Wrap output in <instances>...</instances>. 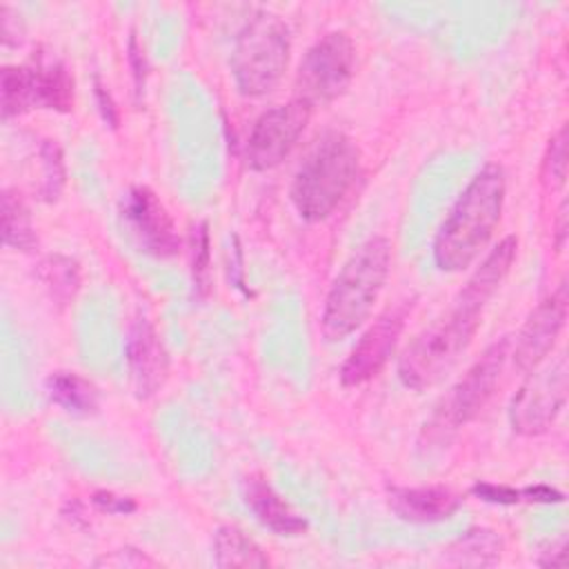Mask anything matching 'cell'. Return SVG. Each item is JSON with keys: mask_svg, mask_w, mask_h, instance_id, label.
<instances>
[{"mask_svg": "<svg viewBox=\"0 0 569 569\" xmlns=\"http://www.w3.org/2000/svg\"><path fill=\"white\" fill-rule=\"evenodd\" d=\"M516 236H507L496 249H491L485 262L458 291L451 309L418 333L416 340L402 351L398 360V378L405 387L416 391L427 389L456 365L473 340L487 302L509 273L516 260Z\"/></svg>", "mask_w": 569, "mask_h": 569, "instance_id": "1", "label": "cell"}, {"mask_svg": "<svg viewBox=\"0 0 569 569\" xmlns=\"http://www.w3.org/2000/svg\"><path fill=\"white\" fill-rule=\"evenodd\" d=\"M505 204V171L482 167L458 196L433 240V260L442 271L467 269L485 249L500 222Z\"/></svg>", "mask_w": 569, "mask_h": 569, "instance_id": "2", "label": "cell"}, {"mask_svg": "<svg viewBox=\"0 0 569 569\" xmlns=\"http://www.w3.org/2000/svg\"><path fill=\"white\" fill-rule=\"evenodd\" d=\"M391 267V242L382 236L362 242L336 276L322 309V336L345 340L371 316Z\"/></svg>", "mask_w": 569, "mask_h": 569, "instance_id": "3", "label": "cell"}, {"mask_svg": "<svg viewBox=\"0 0 569 569\" xmlns=\"http://www.w3.org/2000/svg\"><path fill=\"white\" fill-rule=\"evenodd\" d=\"M358 173L360 151L353 140L340 131L320 136L291 182L296 211L309 222L329 218L353 189Z\"/></svg>", "mask_w": 569, "mask_h": 569, "instance_id": "4", "label": "cell"}, {"mask_svg": "<svg viewBox=\"0 0 569 569\" xmlns=\"http://www.w3.org/2000/svg\"><path fill=\"white\" fill-rule=\"evenodd\" d=\"M291 51V33L282 18L269 11H258L240 31L231 71L236 87L247 98H260L280 82Z\"/></svg>", "mask_w": 569, "mask_h": 569, "instance_id": "5", "label": "cell"}, {"mask_svg": "<svg viewBox=\"0 0 569 569\" xmlns=\"http://www.w3.org/2000/svg\"><path fill=\"white\" fill-rule=\"evenodd\" d=\"M509 338H502L487 347L485 353L467 369V373L442 396L429 422H425L422 436L427 438V442H447L460 427H465L485 409L500 382L505 362L509 358Z\"/></svg>", "mask_w": 569, "mask_h": 569, "instance_id": "6", "label": "cell"}, {"mask_svg": "<svg viewBox=\"0 0 569 569\" xmlns=\"http://www.w3.org/2000/svg\"><path fill=\"white\" fill-rule=\"evenodd\" d=\"M356 49L345 31L322 36L305 53L296 76V98L309 107L327 104L345 93L351 82Z\"/></svg>", "mask_w": 569, "mask_h": 569, "instance_id": "7", "label": "cell"}, {"mask_svg": "<svg viewBox=\"0 0 569 569\" xmlns=\"http://www.w3.org/2000/svg\"><path fill=\"white\" fill-rule=\"evenodd\" d=\"M2 118L29 109L69 111L73 104V80L60 62H31L2 69Z\"/></svg>", "mask_w": 569, "mask_h": 569, "instance_id": "8", "label": "cell"}, {"mask_svg": "<svg viewBox=\"0 0 569 569\" xmlns=\"http://www.w3.org/2000/svg\"><path fill=\"white\" fill-rule=\"evenodd\" d=\"M531 371L533 373H529L509 407L511 427L520 436L545 433L565 407L569 389V367L565 353L542 369L536 367Z\"/></svg>", "mask_w": 569, "mask_h": 569, "instance_id": "9", "label": "cell"}, {"mask_svg": "<svg viewBox=\"0 0 569 569\" xmlns=\"http://www.w3.org/2000/svg\"><path fill=\"white\" fill-rule=\"evenodd\" d=\"M311 116V107L298 98L287 104H278L267 109L251 127L244 147L247 167L253 171H267L278 167L291 149L298 144L307 122Z\"/></svg>", "mask_w": 569, "mask_h": 569, "instance_id": "10", "label": "cell"}, {"mask_svg": "<svg viewBox=\"0 0 569 569\" xmlns=\"http://www.w3.org/2000/svg\"><path fill=\"white\" fill-rule=\"evenodd\" d=\"M567 302V282H560V287L527 316L509 351L518 371L527 373L547 360L565 327Z\"/></svg>", "mask_w": 569, "mask_h": 569, "instance_id": "11", "label": "cell"}, {"mask_svg": "<svg viewBox=\"0 0 569 569\" xmlns=\"http://www.w3.org/2000/svg\"><path fill=\"white\" fill-rule=\"evenodd\" d=\"M407 305H398L393 309H387L356 342L349 358L345 360L340 369V382L345 387H358L371 380L380 373V369L387 365L389 356L393 353L398 338L405 327L407 318Z\"/></svg>", "mask_w": 569, "mask_h": 569, "instance_id": "12", "label": "cell"}, {"mask_svg": "<svg viewBox=\"0 0 569 569\" xmlns=\"http://www.w3.org/2000/svg\"><path fill=\"white\" fill-rule=\"evenodd\" d=\"M122 216L138 244L153 258H171L180 238L167 207L147 187H133L122 200Z\"/></svg>", "mask_w": 569, "mask_h": 569, "instance_id": "13", "label": "cell"}, {"mask_svg": "<svg viewBox=\"0 0 569 569\" xmlns=\"http://www.w3.org/2000/svg\"><path fill=\"white\" fill-rule=\"evenodd\" d=\"M127 360L138 398L153 396L167 378L169 360L156 329L144 318L136 320L129 331Z\"/></svg>", "mask_w": 569, "mask_h": 569, "instance_id": "14", "label": "cell"}, {"mask_svg": "<svg viewBox=\"0 0 569 569\" xmlns=\"http://www.w3.org/2000/svg\"><path fill=\"white\" fill-rule=\"evenodd\" d=\"M389 507L398 518L425 525L449 518L460 507V498L445 487H393Z\"/></svg>", "mask_w": 569, "mask_h": 569, "instance_id": "15", "label": "cell"}, {"mask_svg": "<svg viewBox=\"0 0 569 569\" xmlns=\"http://www.w3.org/2000/svg\"><path fill=\"white\" fill-rule=\"evenodd\" d=\"M244 502L253 516L278 536H298L307 529V522L262 478H247Z\"/></svg>", "mask_w": 569, "mask_h": 569, "instance_id": "16", "label": "cell"}, {"mask_svg": "<svg viewBox=\"0 0 569 569\" xmlns=\"http://www.w3.org/2000/svg\"><path fill=\"white\" fill-rule=\"evenodd\" d=\"M49 398L69 413L89 416L98 409V389L73 371H56L47 378Z\"/></svg>", "mask_w": 569, "mask_h": 569, "instance_id": "17", "label": "cell"}, {"mask_svg": "<svg viewBox=\"0 0 569 569\" xmlns=\"http://www.w3.org/2000/svg\"><path fill=\"white\" fill-rule=\"evenodd\" d=\"M213 556L218 567H267L262 549L238 527L224 525L216 531Z\"/></svg>", "mask_w": 569, "mask_h": 569, "instance_id": "18", "label": "cell"}, {"mask_svg": "<svg viewBox=\"0 0 569 569\" xmlns=\"http://www.w3.org/2000/svg\"><path fill=\"white\" fill-rule=\"evenodd\" d=\"M502 540L491 529H471L447 549V562L485 567L500 560Z\"/></svg>", "mask_w": 569, "mask_h": 569, "instance_id": "19", "label": "cell"}, {"mask_svg": "<svg viewBox=\"0 0 569 569\" xmlns=\"http://www.w3.org/2000/svg\"><path fill=\"white\" fill-rule=\"evenodd\" d=\"M2 242L18 251H31L36 247L29 211L13 191L2 193Z\"/></svg>", "mask_w": 569, "mask_h": 569, "instance_id": "20", "label": "cell"}, {"mask_svg": "<svg viewBox=\"0 0 569 569\" xmlns=\"http://www.w3.org/2000/svg\"><path fill=\"white\" fill-rule=\"evenodd\" d=\"M40 278L44 280V284H49L53 289V296L67 300L73 298L78 282H80V273H78V264L69 258L62 256H51L40 264Z\"/></svg>", "mask_w": 569, "mask_h": 569, "instance_id": "21", "label": "cell"}, {"mask_svg": "<svg viewBox=\"0 0 569 569\" xmlns=\"http://www.w3.org/2000/svg\"><path fill=\"white\" fill-rule=\"evenodd\" d=\"M565 178H567V127H560L558 133L547 144L540 180L545 189L556 191L565 184Z\"/></svg>", "mask_w": 569, "mask_h": 569, "instance_id": "22", "label": "cell"}, {"mask_svg": "<svg viewBox=\"0 0 569 569\" xmlns=\"http://www.w3.org/2000/svg\"><path fill=\"white\" fill-rule=\"evenodd\" d=\"M209 271V233L207 224H198L193 229V278L198 284H204Z\"/></svg>", "mask_w": 569, "mask_h": 569, "instance_id": "23", "label": "cell"}, {"mask_svg": "<svg viewBox=\"0 0 569 569\" xmlns=\"http://www.w3.org/2000/svg\"><path fill=\"white\" fill-rule=\"evenodd\" d=\"M473 493L487 502H498V505H513L522 500L520 491L511 487H496V485H476Z\"/></svg>", "mask_w": 569, "mask_h": 569, "instance_id": "24", "label": "cell"}, {"mask_svg": "<svg viewBox=\"0 0 569 569\" xmlns=\"http://www.w3.org/2000/svg\"><path fill=\"white\" fill-rule=\"evenodd\" d=\"M96 565H109V567H144V565H156L151 558H147L144 553L136 551V549H120L113 551L111 556H104L100 560H96Z\"/></svg>", "mask_w": 569, "mask_h": 569, "instance_id": "25", "label": "cell"}, {"mask_svg": "<svg viewBox=\"0 0 569 569\" xmlns=\"http://www.w3.org/2000/svg\"><path fill=\"white\" fill-rule=\"evenodd\" d=\"M93 502L102 509V511H109V513H129L136 509V502L129 500V498H122V496H116L111 491H98L93 496Z\"/></svg>", "mask_w": 569, "mask_h": 569, "instance_id": "26", "label": "cell"}, {"mask_svg": "<svg viewBox=\"0 0 569 569\" xmlns=\"http://www.w3.org/2000/svg\"><path fill=\"white\" fill-rule=\"evenodd\" d=\"M522 500H533V502H562L565 496L551 487L545 485H536V487H527L520 491Z\"/></svg>", "mask_w": 569, "mask_h": 569, "instance_id": "27", "label": "cell"}, {"mask_svg": "<svg viewBox=\"0 0 569 569\" xmlns=\"http://www.w3.org/2000/svg\"><path fill=\"white\" fill-rule=\"evenodd\" d=\"M96 96H98V104H100V111H102L104 120H107L111 127H116V124H118L116 107H113V102H111L109 93H107V91L100 87V82H96Z\"/></svg>", "mask_w": 569, "mask_h": 569, "instance_id": "28", "label": "cell"}, {"mask_svg": "<svg viewBox=\"0 0 569 569\" xmlns=\"http://www.w3.org/2000/svg\"><path fill=\"white\" fill-rule=\"evenodd\" d=\"M129 58H131V67H133V76H136V87L140 91L142 80H144V64H142V53L138 49L136 38H131V42H129Z\"/></svg>", "mask_w": 569, "mask_h": 569, "instance_id": "29", "label": "cell"}, {"mask_svg": "<svg viewBox=\"0 0 569 569\" xmlns=\"http://www.w3.org/2000/svg\"><path fill=\"white\" fill-rule=\"evenodd\" d=\"M565 238H567V202H562V207L558 211V220H556V249L558 251H562Z\"/></svg>", "mask_w": 569, "mask_h": 569, "instance_id": "30", "label": "cell"}]
</instances>
